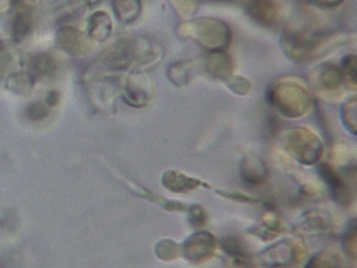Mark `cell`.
Listing matches in <instances>:
<instances>
[{"mask_svg":"<svg viewBox=\"0 0 357 268\" xmlns=\"http://www.w3.org/2000/svg\"><path fill=\"white\" fill-rule=\"evenodd\" d=\"M185 25L190 29L189 36L209 51L222 52L230 44V28L218 20H195Z\"/></svg>","mask_w":357,"mask_h":268,"instance_id":"cell-1","label":"cell"},{"mask_svg":"<svg viewBox=\"0 0 357 268\" xmlns=\"http://www.w3.org/2000/svg\"><path fill=\"white\" fill-rule=\"evenodd\" d=\"M247 9L251 17L262 25L274 26L278 21V7L275 0H249Z\"/></svg>","mask_w":357,"mask_h":268,"instance_id":"cell-2","label":"cell"},{"mask_svg":"<svg viewBox=\"0 0 357 268\" xmlns=\"http://www.w3.org/2000/svg\"><path fill=\"white\" fill-rule=\"evenodd\" d=\"M344 80L341 73V70L338 67L333 65H323L318 70L317 74V84L319 87L324 89H336L340 87L344 83Z\"/></svg>","mask_w":357,"mask_h":268,"instance_id":"cell-3","label":"cell"},{"mask_svg":"<svg viewBox=\"0 0 357 268\" xmlns=\"http://www.w3.org/2000/svg\"><path fill=\"white\" fill-rule=\"evenodd\" d=\"M207 68L215 77L225 79L227 74L230 73L232 64H231L230 58L227 57L222 52H213V54L209 56Z\"/></svg>","mask_w":357,"mask_h":268,"instance_id":"cell-4","label":"cell"},{"mask_svg":"<svg viewBox=\"0 0 357 268\" xmlns=\"http://www.w3.org/2000/svg\"><path fill=\"white\" fill-rule=\"evenodd\" d=\"M340 70L344 82L348 81L351 85H356V59H355V56L350 55L346 57L344 67Z\"/></svg>","mask_w":357,"mask_h":268,"instance_id":"cell-5","label":"cell"},{"mask_svg":"<svg viewBox=\"0 0 357 268\" xmlns=\"http://www.w3.org/2000/svg\"><path fill=\"white\" fill-rule=\"evenodd\" d=\"M316 5L320 6L323 8H333L336 6L340 5L344 0H311Z\"/></svg>","mask_w":357,"mask_h":268,"instance_id":"cell-6","label":"cell"}]
</instances>
